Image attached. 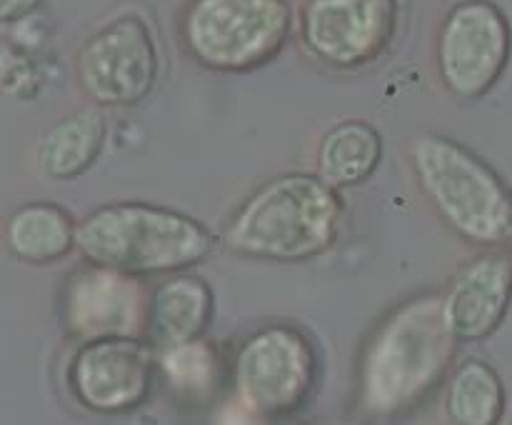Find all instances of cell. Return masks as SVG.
Here are the masks:
<instances>
[{"instance_id": "cell-1", "label": "cell", "mask_w": 512, "mask_h": 425, "mask_svg": "<svg viewBox=\"0 0 512 425\" xmlns=\"http://www.w3.org/2000/svg\"><path fill=\"white\" fill-rule=\"evenodd\" d=\"M458 345L438 293L400 303L375 325L360 350L355 373L360 413L388 420L418 408L445 383Z\"/></svg>"}, {"instance_id": "cell-2", "label": "cell", "mask_w": 512, "mask_h": 425, "mask_svg": "<svg viewBox=\"0 0 512 425\" xmlns=\"http://www.w3.org/2000/svg\"><path fill=\"white\" fill-rule=\"evenodd\" d=\"M345 223L340 190L313 173L270 178L225 225V248L245 260L305 263L338 245Z\"/></svg>"}, {"instance_id": "cell-3", "label": "cell", "mask_w": 512, "mask_h": 425, "mask_svg": "<svg viewBox=\"0 0 512 425\" xmlns=\"http://www.w3.org/2000/svg\"><path fill=\"white\" fill-rule=\"evenodd\" d=\"M75 250L98 268L133 278H165L205 263L215 235L198 218L145 200H118L78 220Z\"/></svg>"}, {"instance_id": "cell-4", "label": "cell", "mask_w": 512, "mask_h": 425, "mask_svg": "<svg viewBox=\"0 0 512 425\" xmlns=\"http://www.w3.org/2000/svg\"><path fill=\"white\" fill-rule=\"evenodd\" d=\"M420 193L440 223L480 250L512 245V188L503 175L460 140L420 133L408 145Z\"/></svg>"}, {"instance_id": "cell-5", "label": "cell", "mask_w": 512, "mask_h": 425, "mask_svg": "<svg viewBox=\"0 0 512 425\" xmlns=\"http://www.w3.org/2000/svg\"><path fill=\"white\" fill-rule=\"evenodd\" d=\"M295 33L290 0H185L178 38L213 73H253L278 58Z\"/></svg>"}, {"instance_id": "cell-6", "label": "cell", "mask_w": 512, "mask_h": 425, "mask_svg": "<svg viewBox=\"0 0 512 425\" xmlns=\"http://www.w3.org/2000/svg\"><path fill=\"white\" fill-rule=\"evenodd\" d=\"M320 360L308 333L295 325H265L235 350V400L263 418L298 413L318 385Z\"/></svg>"}, {"instance_id": "cell-7", "label": "cell", "mask_w": 512, "mask_h": 425, "mask_svg": "<svg viewBox=\"0 0 512 425\" xmlns=\"http://www.w3.org/2000/svg\"><path fill=\"white\" fill-rule=\"evenodd\" d=\"M512 58V25L493 0H458L440 18L433 68L440 88L458 100H480L500 83Z\"/></svg>"}, {"instance_id": "cell-8", "label": "cell", "mask_w": 512, "mask_h": 425, "mask_svg": "<svg viewBox=\"0 0 512 425\" xmlns=\"http://www.w3.org/2000/svg\"><path fill=\"white\" fill-rule=\"evenodd\" d=\"M160 65L153 28L140 15H118L75 50V88L95 108H133L155 90Z\"/></svg>"}, {"instance_id": "cell-9", "label": "cell", "mask_w": 512, "mask_h": 425, "mask_svg": "<svg viewBox=\"0 0 512 425\" xmlns=\"http://www.w3.org/2000/svg\"><path fill=\"white\" fill-rule=\"evenodd\" d=\"M295 28L310 60L353 73L378 63L393 48L400 0H305Z\"/></svg>"}, {"instance_id": "cell-10", "label": "cell", "mask_w": 512, "mask_h": 425, "mask_svg": "<svg viewBox=\"0 0 512 425\" xmlns=\"http://www.w3.org/2000/svg\"><path fill=\"white\" fill-rule=\"evenodd\" d=\"M158 378V350L145 338L85 340L68 365L70 395L90 413L140 408Z\"/></svg>"}, {"instance_id": "cell-11", "label": "cell", "mask_w": 512, "mask_h": 425, "mask_svg": "<svg viewBox=\"0 0 512 425\" xmlns=\"http://www.w3.org/2000/svg\"><path fill=\"white\" fill-rule=\"evenodd\" d=\"M148 288L140 278L85 263L63 285V320L85 343L98 338H145Z\"/></svg>"}, {"instance_id": "cell-12", "label": "cell", "mask_w": 512, "mask_h": 425, "mask_svg": "<svg viewBox=\"0 0 512 425\" xmlns=\"http://www.w3.org/2000/svg\"><path fill=\"white\" fill-rule=\"evenodd\" d=\"M443 313L458 343L488 340L505 323L512 305V255L480 250L445 285Z\"/></svg>"}, {"instance_id": "cell-13", "label": "cell", "mask_w": 512, "mask_h": 425, "mask_svg": "<svg viewBox=\"0 0 512 425\" xmlns=\"http://www.w3.org/2000/svg\"><path fill=\"white\" fill-rule=\"evenodd\" d=\"M215 315L213 288L190 273L165 275L148 290L145 340L155 350L193 343L205 335Z\"/></svg>"}, {"instance_id": "cell-14", "label": "cell", "mask_w": 512, "mask_h": 425, "mask_svg": "<svg viewBox=\"0 0 512 425\" xmlns=\"http://www.w3.org/2000/svg\"><path fill=\"white\" fill-rule=\"evenodd\" d=\"M78 240V220L63 205L30 200L18 205L3 225L5 250L20 263L48 265L68 258Z\"/></svg>"}, {"instance_id": "cell-15", "label": "cell", "mask_w": 512, "mask_h": 425, "mask_svg": "<svg viewBox=\"0 0 512 425\" xmlns=\"http://www.w3.org/2000/svg\"><path fill=\"white\" fill-rule=\"evenodd\" d=\"M383 163V133L370 120L348 118L323 133L315 153L318 178L335 190L363 185Z\"/></svg>"}, {"instance_id": "cell-16", "label": "cell", "mask_w": 512, "mask_h": 425, "mask_svg": "<svg viewBox=\"0 0 512 425\" xmlns=\"http://www.w3.org/2000/svg\"><path fill=\"white\" fill-rule=\"evenodd\" d=\"M108 135L103 110H73L55 120L38 143V165L50 180H75L93 168Z\"/></svg>"}, {"instance_id": "cell-17", "label": "cell", "mask_w": 512, "mask_h": 425, "mask_svg": "<svg viewBox=\"0 0 512 425\" xmlns=\"http://www.w3.org/2000/svg\"><path fill=\"white\" fill-rule=\"evenodd\" d=\"M505 403L503 378L485 360L465 358L445 378L443 410L453 425H500Z\"/></svg>"}, {"instance_id": "cell-18", "label": "cell", "mask_w": 512, "mask_h": 425, "mask_svg": "<svg viewBox=\"0 0 512 425\" xmlns=\"http://www.w3.org/2000/svg\"><path fill=\"white\" fill-rule=\"evenodd\" d=\"M158 375L178 398L203 403L218 390L223 365L213 345L200 338L158 350Z\"/></svg>"}, {"instance_id": "cell-19", "label": "cell", "mask_w": 512, "mask_h": 425, "mask_svg": "<svg viewBox=\"0 0 512 425\" xmlns=\"http://www.w3.org/2000/svg\"><path fill=\"white\" fill-rule=\"evenodd\" d=\"M213 425H268V418L253 413V410L245 408L240 400L233 398L220 408V413H215Z\"/></svg>"}, {"instance_id": "cell-20", "label": "cell", "mask_w": 512, "mask_h": 425, "mask_svg": "<svg viewBox=\"0 0 512 425\" xmlns=\"http://www.w3.org/2000/svg\"><path fill=\"white\" fill-rule=\"evenodd\" d=\"M43 0H0V25L18 23L40 8Z\"/></svg>"}, {"instance_id": "cell-21", "label": "cell", "mask_w": 512, "mask_h": 425, "mask_svg": "<svg viewBox=\"0 0 512 425\" xmlns=\"http://www.w3.org/2000/svg\"><path fill=\"white\" fill-rule=\"evenodd\" d=\"M313 425H355V423H348V420H318V423Z\"/></svg>"}]
</instances>
